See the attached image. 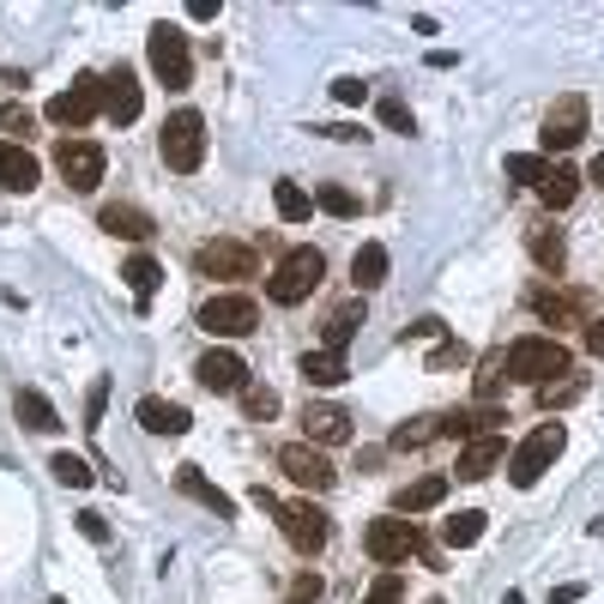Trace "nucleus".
Segmentation results:
<instances>
[{"label": "nucleus", "mask_w": 604, "mask_h": 604, "mask_svg": "<svg viewBox=\"0 0 604 604\" xmlns=\"http://www.w3.org/2000/svg\"><path fill=\"white\" fill-rule=\"evenodd\" d=\"M587 599V587L580 580H563V587H551V604H580Z\"/></svg>", "instance_id": "obj_46"}, {"label": "nucleus", "mask_w": 604, "mask_h": 604, "mask_svg": "<svg viewBox=\"0 0 604 604\" xmlns=\"http://www.w3.org/2000/svg\"><path fill=\"white\" fill-rule=\"evenodd\" d=\"M254 321H261V302L242 290H218L200 302V333H212V339H242V333H254Z\"/></svg>", "instance_id": "obj_6"}, {"label": "nucleus", "mask_w": 604, "mask_h": 604, "mask_svg": "<svg viewBox=\"0 0 604 604\" xmlns=\"http://www.w3.org/2000/svg\"><path fill=\"white\" fill-rule=\"evenodd\" d=\"M399 599H406V580H399L394 568H387V575L375 580V587H369V599H363V604H399Z\"/></svg>", "instance_id": "obj_40"}, {"label": "nucleus", "mask_w": 604, "mask_h": 604, "mask_svg": "<svg viewBox=\"0 0 604 604\" xmlns=\"http://www.w3.org/2000/svg\"><path fill=\"white\" fill-rule=\"evenodd\" d=\"M176 490H182L188 502H200L206 514H218V520H237V502L224 496V490L212 484V478L200 472V466H176Z\"/></svg>", "instance_id": "obj_17"}, {"label": "nucleus", "mask_w": 604, "mask_h": 604, "mask_svg": "<svg viewBox=\"0 0 604 604\" xmlns=\"http://www.w3.org/2000/svg\"><path fill=\"white\" fill-rule=\"evenodd\" d=\"M502 460H508V442H502V435H478V442L460 447V478L478 484V478H490Z\"/></svg>", "instance_id": "obj_22"}, {"label": "nucleus", "mask_w": 604, "mask_h": 604, "mask_svg": "<svg viewBox=\"0 0 604 604\" xmlns=\"http://www.w3.org/2000/svg\"><path fill=\"white\" fill-rule=\"evenodd\" d=\"M145 55H152V73H158V85H170V92H188V85H194V55H188V37H182L176 25H152Z\"/></svg>", "instance_id": "obj_5"}, {"label": "nucleus", "mask_w": 604, "mask_h": 604, "mask_svg": "<svg viewBox=\"0 0 604 604\" xmlns=\"http://www.w3.org/2000/svg\"><path fill=\"white\" fill-rule=\"evenodd\" d=\"M587 351L604 357V321H587Z\"/></svg>", "instance_id": "obj_48"}, {"label": "nucleus", "mask_w": 604, "mask_h": 604, "mask_svg": "<svg viewBox=\"0 0 604 604\" xmlns=\"http://www.w3.org/2000/svg\"><path fill=\"white\" fill-rule=\"evenodd\" d=\"M357 327H363V309H357V302H351V309H339V315L327 321V333H321V351L345 357V345L357 339Z\"/></svg>", "instance_id": "obj_30"}, {"label": "nucleus", "mask_w": 604, "mask_h": 604, "mask_svg": "<svg viewBox=\"0 0 604 604\" xmlns=\"http://www.w3.org/2000/svg\"><path fill=\"white\" fill-rule=\"evenodd\" d=\"M502 604H526V599H520V592H508V599H502Z\"/></svg>", "instance_id": "obj_52"}, {"label": "nucleus", "mask_w": 604, "mask_h": 604, "mask_svg": "<svg viewBox=\"0 0 604 604\" xmlns=\"http://www.w3.org/2000/svg\"><path fill=\"white\" fill-rule=\"evenodd\" d=\"M321 278H327V254L321 249H290L285 261H278V273L266 278V297H273L278 309H297V302L315 297Z\"/></svg>", "instance_id": "obj_1"}, {"label": "nucleus", "mask_w": 604, "mask_h": 604, "mask_svg": "<svg viewBox=\"0 0 604 604\" xmlns=\"http://www.w3.org/2000/svg\"><path fill=\"white\" fill-rule=\"evenodd\" d=\"M55 604H67V599H55Z\"/></svg>", "instance_id": "obj_53"}, {"label": "nucleus", "mask_w": 604, "mask_h": 604, "mask_svg": "<svg viewBox=\"0 0 604 604\" xmlns=\"http://www.w3.org/2000/svg\"><path fill=\"white\" fill-rule=\"evenodd\" d=\"M508 375H514V382H532V387H551L556 375H568V345L544 339V333L514 339L508 345Z\"/></svg>", "instance_id": "obj_3"}, {"label": "nucleus", "mask_w": 604, "mask_h": 604, "mask_svg": "<svg viewBox=\"0 0 604 604\" xmlns=\"http://www.w3.org/2000/svg\"><path fill=\"white\" fill-rule=\"evenodd\" d=\"M242 411H249L254 423H266V418H278V394L266 382H249V394H242Z\"/></svg>", "instance_id": "obj_38"}, {"label": "nucleus", "mask_w": 604, "mask_h": 604, "mask_svg": "<svg viewBox=\"0 0 604 604\" xmlns=\"http://www.w3.org/2000/svg\"><path fill=\"white\" fill-rule=\"evenodd\" d=\"M526 249H532V261H539L551 278L568 266V249H563V230H556V224H539V230L526 237Z\"/></svg>", "instance_id": "obj_26"}, {"label": "nucleus", "mask_w": 604, "mask_h": 604, "mask_svg": "<svg viewBox=\"0 0 604 604\" xmlns=\"http://www.w3.org/2000/svg\"><path fill=\"white\" fill-rule=\"evenodd\" d=\"M430 67H435V73H447V67H460V55H454V49H435Z\"/></svg>", "instance_id": "obj_49"}, {"label": "nucleus", "mask_w": 604, "mask_h": 604, "mask_svg": "<svg viewBox=\"0 0 604 604\" xmlns=\"http://www.w3.org/2000/svg\"><path fill=\"white\" fill-rule=\"evenodd\" d=\"M351 285L357 290H382L387 285V249L382 242H363V249L351 254Z\"/></svg>", "instance_id": "obj_25"}, {"label": "nucleus", "mask_w": 604, "mask_h": 604, "mask_svg": "<svg viewBox=\"0 0 604 604\" xmlns=\"http://www.w3.org/2000/svg\"><path fill=\"white\" fill-rule=\"evenodd\" d=\"M97 109H104V80H97V73H80L67 92L49 97V121H55V128H85Z\"/></svg>", "instance_id": "obj_9"}, {"label": "nucleus", "mask_w": 604, "mask_h": 604, "mask_svg": "<svg viewBox=\"0 0 604 604\" xmlns=\"http://www.w3.org/2000/svg\"><path fill=\"white\" fill-rule=\"evenodd\" d=\"M158 152L176 176H194L200 164H206V116H200V109H176L158 133Z\"/></svg>", "instance_id": "obj_2"}, {"label": "nucleus", "mask_w": 604, "mask_h": 604, "mask_svg": "<svg viewBox=\"0 0 604 604\" xmlns=\"http://www.w3.org/2000/svg\"><path fill=\"white\" fill-rule=\"evenodd\" d=\"M19 423H25V430H37V435H55L61 430V411L49 406V394H37V387H19Z\"/></svg>", "instance_id": "obj_24"}, {"label": "nucleus", "mask_w": 604, "mask_h": 604, "mask_svg": "<svg viewBox=\"0 0 604 604\" xmlns=\"http://www.w3.org/2000/svg\"><path fill=\"white\" fill-rule=\"evenodd\" d=\"M278 472L290 478V484L297 490H333L339 484V472H333L327 466V454H321V447H309V442H290V447H278Z\"/></svg>", "instance_id": "obj_10"}, {"label": "nucleus", "mask_w": 604, "mask_h": 604, "mask_svg": "<svg viewBox=\"0 0 604 604\" xmlns=\"http://www.w3.org/2000/svg\"><path fill=\"white\" fill-rule=\"evenodd\" d=\"M587 394V382H580L575 369H568L563 382H551V387H539V399H544V411H563V406H575V399Z\"/></svg>", "instance_id": "obj_37"}, {"label": "nucleus", "mask_w": 604, "mask_h": 604, "mask_svg": "<svg viewBox=\"0 0 604 604\" xmlns=\"http://www.w3.org/2000/svg\"><path fill=\"white\" fill-rule=\"evenodd\" d=\"M140 109H145L140 80H133L128 67H116V73L104 80V116L116 121V128H128V121H140Z\"/></svg>", "instance_id": "obj_16"}, {"label": "nucleus", "mask_w": 604, "mask_h": 604, "mask_svg": "<svg viewBox=\"0 0 604 604\" xmlns=\"http://www.w3.org/2000/svg\"><path fill=\"white\" fill-rule=\"evenodd\" d=\"M0 188H7V194H31V188H37V158L13 140H0Z\"/></svg>", "instance_id": "obj_21"}, {"label": "nucleus", "mask_w": 604, "mask_h": 604, "mask_svg": "<svg viewBox=\"0 0 604 604\" xmlns=\"http://www.w3.org/2000/svg\"><path fill=\"white\" fill-rule=\"evenodd\" d=\"M194 273L200 278H254V249H249V242H230V237L200 242V249H194Z\"/></svg>", "instance_id": "obj_12"}, {"label": "nucleus", "mask_w": 604, "mask_h": 604, "mask_svg": "<svg viewBox=\"0 0 604 604\" xmlns=\"http://www.w3.org/2000/svg\"><path fill=\"white\" fill-rule=\"evenodd\" d=\"M539 140H544V152H575V145L587 140V97H575V92L556 97V109L544 116Z\"/></svg>", "instance_id": "obj_13"}, {"label": "nucleus", "mask_w": 604, "mask_h": 604, "mask_svg": "<svg viewBox=\"0 0 604 604\" xmlns=\"http://www.w3.org/2000/svg\"><path fill=\"white\" fill-rule=\"evenodd\" d=\"M539 194H544V206H556V212L575 206V194H580V170H568V164H551V182H544Z\"/></svg>", "instance_id": "obj_31"}, {"label": "nucleus", "mask_w": 604, "mask_h": 604, "mask_svg": "<svg viewBox=\"0 0 604 604\" xmlns=\"http://www.w3.org/2000/svg\"><path fill=\"white\" fill-rule=\"evenodd\" d=\"M55 170H61V182L73 188V194H92V188L104 182V152H97L92 140H61L55 145Z\"/></svg>", "instance_id": "obj_11"}, {"label": "nucleus", "mask_w": 604, "mask_h": 604, "mask_svg": "<svg viewBox=\"0 0 604 604\" xmlns=\"http://www.w3.org/2000/svg\"><path fill=\"white\" fill-rule=\"evenodd\" d=\"M49 472H55V484H67V490H92L97 484V472L80 460V454H55Z\"/></svg>", "instance_id": "obj_33"}, {"label": "nucleus", "mask_w": 604, "mask_h": 604, "mask_svg": "<svg viewBox=\"0 0 604 604\" xmlns=\"http://www.w3.org/2000/svg\"><path fill=\"white\" fill-rule=\"evenodd\" d=\"M351 369H345V357H333V351H309L302 357V382L309 387H339Z\"/></svg>", "instance_id": "obj_29"}, {"label": "nucleus", "mask_w": 604, "mask_h": 604, "mask_svg": "<svg viewBox=\"0 0 604 604\" xmlns=\"http://www.w3.org/2000/svg\"><path fill=\"white\" fill-rule=\"evenodd\" d=\"M97 224H104L109 237H121V242H152V237H158V224H152V212H145V206H133V200H109V206L97 212Z\"/></svg>", "instance_id": "obj_15"}, {"label": "nucleus", "mask_w": 604, "mask_h": 604, "mask_svg": "<svg viewBox=\"0 0 604 604\" xmlns=\"http://www.w3.org/2000/svg\"><path fill=\"white\" fill-rule=\"evenodd\" d=\"M302 430H309V447L351 442V418H345L339 406H309V411H302Z\"/></svg>", "instance_id": "obj_18"}, {"label": "nucleus", "mask_w": 604, "mask_h": 604, "mask_svg": "<svg viewBox=\"0 0 604 604\" xmlns=\"http://www.w3.org/2000/svg\"><path fill=\"white\" fill-rule=\"evenodd\" d=\"M37 128V116H31L25 104H0V133H7V140L13 145H25V133Z\"/></svg>", "instance_id": "obj_39"}, {"label": "nucleus", "mask_w": 604, "mask_h": 604, "mask_svg": "<svg viewBox=\"0 0 604 604\" xmlns=\"http://www.w3.org/2000/svg\"><path fill=\"white\" fill-rule=\"evenodd\" d=\"M273 520L285 526L290 551H302V556H321V551H327V539H333L327 514H321L315 502H278V514H273Z\"/></svg>", "instance_id": "obj_7"}, {"label": "nucleus", "mask_w": 604, "mask_h": 604, "mask_svg": "<svg viewBox=\"0 0 604 604\" xmlns=\"http://www.w3.org/2000/svg\"><path fill=\"white\" fill-rule=\"evenodd\" d=\"M563 442H568V435H563V423H539V430H532V435H526V442L508 454V478H514L520 490H532V484H539V478L556 466Z\"/></svg>", "instance_id": "obj_4"}, {"label": "nucleus", "mask_w": 604, "mask_h": 604, "mask_svg": "<svg viewBox=\"0 0 604 604\" xmlns=\"http://www.w3.org/2000/svg\"><path fill=\"white\" fill-rule=\"evenodd\" d=\"M435 435H442V418H411V423H399V430H394V447H399V454H411V447L435 442Z\"/></svg>", "instance_id": "obj_35"}, {"label": "nucleus", "mask_w": 604, "mask_h": 604, "mask_svg": "<svg viewBox=\"0 0 604 604\" xmlns=\"http://www.w3.org/2000/svg\"><path fill=\"white\" fill-rule=\"evenodd\" d=\"M121 278H128V290L140 302H152V297H158V285H164V266L152 261V254H133V261L121 266Z\"/></svg>", "instance_id": "obj_28"}, {"label": "nucleus", "mask_w": 604, "mask_h": 604, "mask_svg": "<svg viewBox=\"0 0 604 604\" xmlns=\"http://www.w3.org/2000/svg\"><path fill=\"white\" fill-rule=\"evenodd\" d=\"M532 309H539L551 327H575L592 309V297H580V290H532Z\"/></svg>", "instance_id": "obj_19"}, {"label": "nucleus", "mask_w": 604, "mask_h": 604, "mask_svg": "<svg viewBox=\"0 0 604 604\" xmlns=\"http://www.w3.org/2000/svg\"><path fill=\"white\" fill-rule=\"evenodd\" d=\"M133 418H140L152 435H188V423H194V418H188V406H176V399H158V394L140 399V406H133Z\"/></svg>", "instance_id": "obj_20"}, {"label": "nucleus", "mask_w": 604, "mask_h": 604, "mask_svg": "<svg viewBox=\"0 0 604 604\" xmlns=\"http://www.w3.org/2000/svg\"><path fill=\"white\" fill-rule=\"evenodd\" d=\"M411 333H418V339H442V321H435V315H423Z\"/></svg>", "instance_id": "obj_50"}, {"label": "nucleus", "mask_w": 604, "mask_h": 604, "mask_svg": "<svg viewBox=\"0 0 604 604\" xmlns=\"http://www.w3.org/2000/svg\"><path fill=\"white\" fill-rule=\"evenodd\" d=\"M333 97H339L345 109H357V104L369 97V85H363V80H333Z\"/></svg>", "instance_id": "obj_45"}, {"label": "nucleus", "mask_w": 604, "mask_h": 604, "mask_svg": "<svg viewBox=\"0 0 604 604\" xmlns=\"http://www.w3.org/2000/svg\"><path fill=\"white\" fill-rule=\"evenodd\" d=\"M442 502H447V478L430 472V478H418V484L399 490L394 508H399V514H430V508H442Z\"/></svg>", "instance_id": "obj_23"}, {"label": "nucleus", "mask_w": 604, "mask_h": 604, "mask_svg": "<svg viewBox=\"0 0 604 604\" xmlns=\"http://www.w3.org/2000/svg\"><path fill=\"white\" fill-rule=\"evenodd\" d=\"M194 375H200V387H206V394H224V399L249 394V363H242L237 351H206L194 363Z\"/></svg>", "instance_id": "obj_14"}, {"label": "nucleus", "mask_w": 604, "mask_h": 604, "mask_svg": "<svg viewBox=\"0 0 604 604\" xmlns=\"http://www.w3.org/2000/svg\"><path fill=\"white\" fill-rule=\"evenodd\" d=\"M273 206H278V218H285V224H309V218H315V194L297 188V182H273Z\"/></svg>", "instance_id": "obj_27"}, {"label": "nucleus", "mask_w": 604, "mask_h": 604, "mask_svg": "<svg viewBox=\"0 0 604 604\" xmlns=\"http://www.w3.org/2000/svg\"><path fill=\"white\" fill-rule=\"evenodd\" d=\"M104 406H109V382H92V394H85V430H104Z\"/></svg>", "instance_id": "obj_41"}, {"label": "nucleus", "mask_w": 604, "mask_h": 604, "mask_svg": "<svg viewBox=\"0 0 604 604\" xmlns=\"http://www.w3.org/2000/svg\"><path fill=\"white\" fill-rule=\"evenodd\" d=\"M80 532H85L92 544H109V520H104L97 508H85V514H80Z\"/></svg>", "instance_id": "obj_44"}, {"label": "nucleus", "mask_w": 604, "mask_h": 604, "mask_svg": "<svg viewBox=\"0 0 604 604\" xmlns=\"http://www.w3.org/2000/svg\"><path fill=\"white\" fill-rule=\"evenodd\" d=\"M315 206L333 212V218H357V212H363V200H357L351 188H339V182H321L315 188Z\"/></svg>", "instance_id": "obj_34"}, {"label": "nucleus", "mask_w": 604, "mask_h": 604, "mask_svg": "<svg viewBox=\"0 0 604 604\" xmlns=\"http://www.w3.org/2000/svg\"><path fill=\"white\" fill-rule=\"evenodd\" d=\"M447 363H466V345H454V339H447L442 351L430 357V369H447Z\"/></svg>", "instance_id": "obj_47"}, {"label": "nucleus", "mask_w": 604, "mask_h": 604, "mask_svg": "<svg viewBox=\"0 0 604 604\" xmlns=\"http://www.w3.org/2000/svg\"><path fill=\"white\" fill-rule=\"evenodd\" d=\"M375 116H382L394 133H411V109L399 104V97H382V104H375Z\"/></svg>", "instance_id": "obj_42"}, {"label": "nucleus", "mask_w": 604, "mask_h": 604, "mask_svg": "<svg viewBox=\"0 0 604 604\" xmlns=\"http://www.w3.org/2000/svg\"><path fill=\"white\" fill-rule=\"evenodd\" d=\"M508 176H514V182L544 188V182H551V158H539V152H514V158H508Z\"/></svg>", "instance_id": "obj_36"}, {"label": "nucleus", "mask_w": 604, "mask_h": 604, "mask_svg": "<svg viewBox=\"0 0 604 604\" xmlns=\"http://www.w3.org/2000/svg\"><path fill=\"white\" fill-rule=\"evenodd\" d=\"M363 551L382 568H394V563H411V556L423 551V539H418V526L411 520H369L363 526Z\"/></svg>", "instance_id": "obj_8"}, {"label": "nucleus", "mask_w": 604, "mask_h": 604, "mask_svg": "<svg viewBox=\"0 0 604 604\" xmlns=\"http://www.w3.org/2000/svg\"><path fill=\"white\" fill-rule=\"evenodd\" d=\"M592 182L604 188V152H599V158H592Z\"/></svg>", "instance_id": "obj_51"}, {"label": "nucleus", "mask_w": 604, "mask_h": 604, "mask_svg": "<svg viewBox=\"0 0 604 604\" xmlns=\"http://www.w3.org/2000/svg\"><path fill=\"white\" fill-rule=\"evenodd\" d=\"M321 575H297V587H290V604H321Z\"/></svg>", "instance_id": "obj_43"}, {"label": "nucleus", "mask_w": 604, "mask_h": 604, "mask_svg": "<svg viewBox=\"0 0 604 604\" xmlns=\"http://www.w3.org/2000/svg\"><path fill=\"white\" fill-rule=\"evenodd\" d=\"M442 539H447V544H454V551H472V544H478V539H484V514H478V508H466V514H454V520H447V526H442Z\"/></svg>", "instance_id": "obj_32"}]
</instances>
